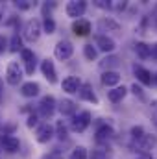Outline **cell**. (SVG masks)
Returning <instances> with one entry per match:
<instances>
[{
    "mask_svg": "<svg viewBox=\"0 0 157 159\" xmlns=\"http://www.w3.org/2000/svg\"><path fill=\"white\" fill-rule=\"evenodd\" d=\"M157 144V137L155 135H150V133H144L141 139L133 141V150L139 152L141 156H146L154 150V146Z\"/></svg>",
    "mask_w": 157,
    "mask_h": 159,
    "instance_id": "1",
    "label": "cell"
},
{
    "mask_svg": "<svg viewBox=\"0 0 157 159\" xmlns=\"http://www.w3.org/2000/svg\"><path fill=\"white\" fill-rule=\"evenodd\" d=\"M41 32H43V26H41L39 19H30L24 28H22V37L28 41V43H35L41 37Z\"/></svg>",
    "mask_w": 157,
    "mask_h": 159,
    "instance_id": "2",
    "label": "cell"
},
{
    "mask_svg": "<svg viewBox=\"0 0 157 159\" xmlns=\"http://www.w3.org/2000/svg\"><path fill=\"white\" fill-rule=\"evenodd\" d=\"M72 54H74V44H72L69 39H61L57 44H56V48H54V56H56L59 61L70 59Z\"/></svg>",
    "mask_w": 157,
    "mask_h": 159,
    "instance_id": "3",
    "label": "cell"
},
{
    "mask_svg": "<svg viewBox=\"0 0 157 159\" xmlns=\"http://www.w3.org/2000/svg\"><path fill=\"white\" fill-rule=\"evenodd\" d=\"M57 109V102H56V98L52 96V94H46V96H43L39 102V113L41 117H44V119H50L52 115H54V111Z\"/></svg>",
    "mask_w": 157,
    "mask_h": 159,
    "instance_id": "4",
    "label": "cell"
},
{
    "mask_svg": "<svg viewBox=\"0 0 157 159\" xmlns=\"http://www.w3.org/2000/svg\"><path fill=\"white\" fill-rule=\"evenodd\" d=\"M89 124H91V113L89 111H79L78 115H74L72 120H70V128L76 133H83L89 128Z\"/></svg>",
    "mask_w": 157,
    "mask_h": 159,
    "instance_id": "5",
    "label": "cell"
},
{
    "mask_svg": "<svg viewBox=\"0 0 157 159\" xmlns=\"http://www.w3.org/2000/svg\"><path fill=\"white\" fill-rule=\"evenodd\" d=\"M22 74H24L22 67H20L17 61H11V63L7 65V69H6V81H7L9 85H19V83L22 81Z\"/></svg>",
    "mask_w": 157,
    "mask_h": 159,
    "instance_id": "6",
    "label": "cell"
},
{
    "mask_svg": "<svg viewBox=\"0 0 157 159\" xmlns=\"http://www.w3.org/2000/svg\"><path fill=\"white\" fill-rule=\"evenodd\" d=\"M85 11H87V2H85V0H72V2H69L67 7H65V13H67L69 17H72L74 20L81 19V17L85 15Z\"/></svg>",
    "mask_w": 157,
    "mask_h": 159,
    "instance_id": "7",
    "label": "cell"
},
{
    "mask_svg": "<svg viewBox=\"0 0 157 159\" xmlns=\"http://www.w3.org/2000/svg\"><path fill=\"white\" fill-rule=\"evenodd\" d=\"M20 56H22V63H24V72L32 76L35 72V69H37V56H35V52L30 50V48H22Z\"/></svg>",
    "mask_w": 157,
    "mask_h": 159,
    "instance_id": "8",
    "label": "cell"
},
{
    "mask_svg": "<svg viewBox=\"0 0 157 159\" xmlns=\"http://www.w3.org/2000/svg\"><path fill=\"white\" fill-rule=\"evenodd\" d=\"M111 139H115V129H113V126H109L107 122H100L98 124V128H96V143H109Z\"/></svg>",
    "mask_w": 157,
    "mask_h": 159,
    "instance_id": "9",
    "label": "cell"
},
{
    "mask_svg": "<svg viewBox=\"0 0 157 159\" xmlns=\"http://www.w3.org/2000/svg\"><path fill=\"white\" fill-rule=\"evenodd\" d=\"M54 135H56V131H54V126H52V124L43 122V124L37 126V131H35V139H37V143L46 144L48 141H52Z\"/></svg>",
    "mask_w": 157,
    "mask_h": 159,
    "instance_id": "10",
    "label": "cell"
},
{
    "mask_svg": "<svg viewBox=\"0 0 157 159\" xmlns=\"http://www.w3.org/2000/svg\"><path fill=\"white\" fill-rule=\"evenodd\" d=\"M98 30L105 32L104 35H107V34H118L120 32V24L115 19H111V17H104V19L98 20Z\"/></svg>",
    "mask_w": 157,
    "mask_h": 159,
    "instance_id": "11",
    "label": "cell"
},
{
    "mask_svg": "<svg viewBox=\"0 0 157 159\" xmlns=\"http://www.w3.org/2000/svg\"><path fill=\"white\" fill-rule=\"evenodd\" d=\"M78 96L81 100L89 102V104L98 106V96H96V93H94V89H92L91 83H81V87H79V91H78Z\"/></svg>",
    "mask_w": 157,
    "mask_h": 159,
    "instance_id": "12",
    "label": "cell"
},
{
    "mask_svg": "<svg viewBox=\"0 0 157 159\" xmlns=\"http://www.w3.org/2000/svg\"><path fill=\"white\" fill-rule=\"evenodd\" d=\"M94 43H96V46H98L102 52H105V54H111V52L117 48V43H115V39H113V37H109V35H104V34L96 35Z\"/></svg>",
    "mask_w": 157,
    "mask_h": 159,
    "instance_id": "13",
    "label": "cell"
},
{
    "mask_svg": "<svg viewBox=\"0 0 157 159\" xmlns=\"http://www.w3.org/2000/svg\"><path fill=\"white\" fill-rule=\"evenodd\" d=\"M0 146H2V150H6L7 154H15V152H19V148H20V141H19L15 135H6V137H0Z\"/></svg>",
    "mask_w": 157,
    "mask_h": 159,
    "instance_id": "14",
    "label": "cell"
},
{
    "mask_svg": "<svg viewBox=\"0 0 157 159\" xmlns=\"http://www.w3.org/2000/svg\"><path fill=\"white\" fill-rule=\"evenodd\" d=\"M41 72L43 76L48 80V83H56L57 81V72H56V65L52 59H44L41 61Z\"/></svg>",
    "mask_w": 157,
    "mask_h": 159,
    "instance_id": "15",
    "label": "cell"
},
{
    "mask_svg": "<svg viewBox=\"0 0 157 159\" xmlns=\"http://www.w3.org/2000/svg\"><path fill=\"white\" fill-rule=\"evenodd\" d=\"M57 109H59V113H61L63 117H74L78 106H76L74 100H70V98H63V100L57 102Z\"/></svg>",
    "mask_w": 157,
    "mask_h": 159,
    "instance_id": "16",
    "label": "cell"
},
{
    "mask_svg": "<svg viewBox=\"0 0 157 159\" xmlns=\"http://www.w3.org/2000/svg\"><path fill=\"white\" fill-rule=\"evenodd\" d=\"M133 74L137 76V80L142 83V85H152L154 81H152V72L146 69V67H142V65H133Z\"/></svg>",
    "mask_w": 157,
    "mask_h": 159,
    "instance_id": "17",
    "label": "cell"
},
{
    "mask_svg": "<svg viewBox=\"0 0 157 159\" xmlns=\"http://www.w3.org/2000/svg\"><path fill=\"white\" fill-rule=\"evenodd\" d=\"M61 87H63V91H65V93L74 94V93H78L79 87H81V80H79L78 76H67V78L63 80Z\"/></svg>",
    "mask_w": 157,
    "mask_h": 159,
    "instance_id": "18",
    "label": "cell"
},
{
    "mask_svg": "<svg viewBox=\"0 0 157 159\" xmlns=\"http://www.w3.org/2000/svg\"><path fill=\"white\" fill-rule=\"evenodd\" d=\"M72 32L78 35V37H85L91 34V22L85 20V19H78L72 22Z\"/></svg>",
    "mask_w": 157,
    "mask_h": 159,
    "instance_id": "19",
    "label": "cell"
},
{
    "mask_svg": "<svg viewBox=\"0 0 157 159\" xmlns=\"http://www.w3.org/2000/svg\"><path fill=\"white\" fill-rule=\"evenodd\" d=\"M102 83L105 85V87H117L118 83H120V72L118 70H105V72H102Z\"/></svg>",
    "mask_w": 157,
    "mask_h": 159,
    "instance_id": "20",
    "label": "cell"
},
{
    "mask_svg": "<svg viewBox=\"0 0 157 159\" xmlns=\"http://www.w3.org/2000/svg\"><path fill=\"white\" fill-rule=\"evenodd\" d=\"M39 91H41V87H39L37 81H26V83L20 85V94L26 96V98H34V96H37Z\"/></svg>",
    "mask_w": 157,
    "mask_h": 159,
    "instance_id": "21",
    "label": "cell"
},
{
    "mask_svg": "<svg viewBox=\"0 0 157 159\" xmlns=\"http://www.w3.org/2000/svg\"><path fill=\"white\" fill-rule=\"evenodd\" d=\"M126 94H128V89H126L124 85H117V87H113L111 91H107V98H109V102H113V104L122 102V100L126 98Z\"/></svg>",
    "mask_w": 157,
    "mask_h": 159,
    "instance_id": "22",
    "label": "cell"
},
{
    "mask_svg": "<svg viewBox=\"0 0 157 159\" xmlns=\"http://www.w3.org/2000/svg\"><path fill=\"white\" fill-rule=\"evenodd\" d=\"M135 52H137V56H139L141 59L152 57V46L146 44V43H137V44H135Z\"/></svg>",
    "mask_w": 157,
    "mask_h": 159,
    "instance_id": "23",
    "label": "cell"
},
{
    "mask_svg": "<svg viewBox=\"0 0 157 159\" xmlns=\"http://www.w3.org/2000/svg\"><path fill=\"white\" fill-rule=\"evenodd\" d=\"M100 67L104 69V72H105V70H115L118 67V57L117 56H107V57H104L102 63H100Z\"/></svg>",
    "mask_w": 157,
    "mask_h": 159,
    "instance_id": "24",
    "label": "cell"
},
{
    "mask_svg": "<svg viewBox=\"0 0 157 159\" xmlns=\"http://www.w3.org/2000/svg\"><path fill=\"white\" fill-rule=\"evenodd\" d=\"M54 131H56V135H57L59 141H67V139H69V126H67L63 120H59V122L56 124Z\"/></svg>",
    "mask_w": 157,
    "mask_h": 159,
    "instance_id": "25",
    "label": "cell"
},
{
    "mask_svg": "<svg viewBox=\"0 0 157 159\" xmlns=\"http://www.w3.org/2000/svg\"><path fill=\"white\" fill-rule=\"evenodd\" d=\"M7 50H9V52H20V50H22V39H20V35H19L17 32L11 35V39L7 43Z\"/></svg>",
    "mask_w": 157,
    "mask_h": 159,
    "instance_id": "26",
    "label": "cell"
},
{
    "mask_svg": "<svg viewBox=\"0 0 157 159\" xmlns=\"http://www.w3.org/2000/svg\"><path fill=\"white\" fill-rule=\"evenodd\" d=\"M41 26H43V32H44V34H48V35L56 32V20H54L52 17H48V19H44V20L41 22Z\"/></svg>",
    "mask_w": 157,
    "mask_h": 159,
    "instance_id": "27",
    "label": "cell"
},
{
    "mask_svg": "<svg viewBox=\"0 0 157 159\" xmlns=\"http://www.w3.org/2000/svg\"><path fill=\"white\" fill-rule=\"evenodd\" d=\"M69 159H89V154H87V148L85 146H76L70 154Z\"/></svg>",
    "mask_w": 157,
    "mask_h": 159,
    "instance_id": "28",
    "label": "cell"
},
{
    "mask_svg": "<svg viewBox=\"0 0 157 159\" xmlns=\"http://www.w3.org/2000/svg\"><path fill=\"white\" fill-rule=\"evenodd\" d=\"M83 54H85V57H87L89 61H94V59L98 57V50H96L92 44H85V46H83Z\"/></svg>",
    "mask_w": 157,
    "mask_h": 159,
    "instance_id": "29",
    "label": "cell"
},
{
    "mask_svg": "<svg viewBox=\"0 0 157 159\" xmlns=\"http://www.w3.org/2000/svg\"><path fill=\"white\" fill-rule=\"evenodd\" d=\"M13 6H15L17 9H20V11H26V9H30V7H34L35 2H30V0H17V2H13Z\"/></svg>",
    "mask_w": 157,
    "mask_h": 159,
    "instance_id": "30",
    "label": "cell"
},
{
    "mask_svg": "<svg viewBox=\"0 0 157 159\" xmlns=\"http://www.w3.org/2000/svg\"><path fill=\"white\" fill-rule=\"evenodd\" d=\"M54 7H56V2H50V4L44 2V4L41 6V9H43V17H44V19L52 17V9H54Z\"/></svg>",
    "mask_w": 157,
    "mask_h": 159,
    "instance_id": "31",
    "label": "cell"
},
{
    "mask_svg": "<svg viewBox=\"0 0 157 159\" xmlns=\"http://www.w3.org/2000/svg\"><path fill=\"white\" fill-rule=\"evenodd\" d=\"M129 133H131V139H133V141H137V139H141L146 131H144V128H142V126H133Z\"/></svg>",
    "mask_w": 157,
    "mask_h": 159,
    "instance_id": "32",
    "label": "cell"
},
{
    "mask_svg": "<svg viewBox=\"0 0 157 159\" xmlns=\"http://www.w3.org/2000/svg\"><path fill=\"white\" fill-rule=\"evenodd\" d=\"M107 154H109V150H104V148H96V150H92V154H91V159H107Z\"/></svg>",
    "mask_w": 157,
    "mask_h": 159,
    "instance_id": "33",
    "label": "cell"
},
{
    "mask_svg": "<svg viewBox=\"0 0 157 159\" xmlns=\"http://www.w3.org/2000/svg\"><path fill=\"white\" fill-rule=\"evenodd\" d=\"M150 115H152V122H154V126L157 128V98L155 100H152V104H150Z\"/></svg>",
    "mask_w": 157,
    "mask_h": 159,
    "instance_id": "34",
    "label": "cell"
},
{
    "mask_svg": "<svg viewBox=\"0 0 157 159\" xmlns=\"http://www.w3.org/2000/svg\"><path fill=\"white\" fill-rule=\"evenodd\" d=\"M126 7H128V2H120V0L111 2V9H115V11H124Z\"/></svg>",
    "mask_w": 157,
    "mask_h": 159,
    "instance_id": "35",
    "label": "cell"
},
{
    "mask_svg": "<svg viewBox=\"0 0 157 159\" xmlns=\"http://www.w3.org/2000/svg\"><path fill=\"white\" fill-rule=\"evenodd\" d=\"M94 6L100 9H111V0H94Z\"/></svg>",
    "mask_w": 157,
    "mask_h": 159,
    "instance_id": "36",
    "label": "cell"
},
{
    "mask_svg": "<svg viewBox=\"0 0 157 159\" xmlns=\"http://www.w3.org/2000/svg\"><path fill=\"white\" fill-rule=\"evenodd\" d=\"M28 128H34V126H39V115L37 113H32L30 117H28Z\"/></svg>",
    "mask_w": 157,
    "mask_h": 159,
    "instance_id": "37",
    "label": "cell"
},
{
    "mask_svg": "<svg viewBox=\"0 0 157 159\" xmlns=\"http://www.w3.org/2000/svg\"><path fill=\"white\" fill-rule=\"evenodd\" d=\"M131 93H133L135 96H139V98H142V96H144V93H142L141 85H137V83H133V85H131Z\"/></svg>",
    "mask_w": 157,
    "mask_h": 159,
    "instance_id": "38",
    "label": "cell"
},
{
    "mask_svg": "<svg viewBox=\"0 0 157 159\" xmlns=\"http://www.w3.org/2000/svg\"><path fill=\"white\" fill-rule=\"evenodd\" d=\"M6 50H7V39L4 34H0V54H4Z\"/></svg>",
    "mask_w": 157,
    "mask_h": 159,
    "instance_id": "39",
    "label": "cell"
},
{
    "mask_svg": "<svg viewBox=\"0 0 157 159\" xmlns=\"http://www.w3.org/2000/svg\"><path fill=\"white\" fill-rule=\"evenodd\" d=\"M41 159H61V152H59V150H54V152H50V154L43 156Z\"/></svg>",
    "mask_w": 157,
    "mask_h": 159,
    "instance_id": "40",
    "label": "cell"
},
{
    "mask_svg": "<svg viewBox=\"0 0 157 159\" xmlns=\"http://www.w3.org/2000/svg\"><path fill=\"white\" fill-rule=\"evenodd\" d=\"M2 100H4V83L0 80V104H2Z\"/></svg>",
    "mask_w": 157,
    "mask_h": 159,
    "instance_id": "41",
    "label": "cell"
},
{
    "mask_svg": "<svg viewBox=\"0 0 157 159\" xmlns=\"http://www.w3.org/2000/svg\"><path fill=\"white\" fill-rule=\"evenodd\" d=\"M152 57L157 61V44H154V46H152Z\"/></svg>",
    "mask_w": 157,
    "mask_h": 159,
    "instance_id": "42",
    "label": "cell"
},
{
    "mask_svg": "<svg viewBox=\"0 0 157 159\" xmlns=\"http://www.w3.org/2000/svg\"><path fill=\"white\" fill-rule=\"evenodd\" d=\"M4 22V6L0 4V24Z\"/></svg>",
    "mask_w": 157,
    "mask_h": 159,
    "instance_id": "43",
    "label": "cell"
},
{
    "mask_svg": "<svg viewBox=\"0 0 157 159\" xmlns=\"http://www.w3.org/2000/svg\"><path fill=\"white\" fill-rule=\"evenodd\" d=\"M137 159H154V157H152V154H146V156H139Z\"/></svg>",
    "mask_w": 157,
    "mask_h": 159,
    "instance_id": "44",
    "label": "cell"
},
{
    "mask_svg": "<svg viewBox=\"0 0 157 159\" xmlns=\"http://www.w3.org/2000/svg\"><path fill=\"white\" fill-rule=\"evenodd\" d=\"M152 81H154V83H155V85H157V72H155V74H154V76H152Z\"/></svg>",
    "mask_w": 157,
    "mask_h": 159,
    "instance_id": "45",
    "label": "cell"
},
{
    "mask_svg": "<svg viewBox=\"0 0 157 159\" xmlns=\"http://www.w3.org/2000/svg\"><path fill=\"white\" fill-rule=\"evenodd\" d=\"M154 22H155V26H157V17H155V19H154Z\"/></svg>",
    "mask_w": 157,
    "mask_h": 159,
    "instance_id": "46",
    "label": "cell"
}]
</instances>
